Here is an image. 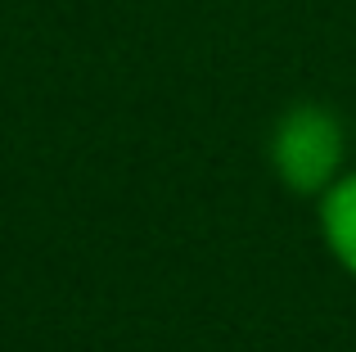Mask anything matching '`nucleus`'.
Listing matches in <instances>:
<instances>
[{"label": "nucleus", "mask_w": 356, "mask_h": 352, "mask_svg": "<svg viewBox=\"0 0 356 352\" xmlns=\"http://www.w3.org/2000/svg\"><path fill=\"white\" fill-rule=\"evenodd\" d=\"M343 159L339 122L321 109H293L275 131V168L293 190H321Z\"/></svg>", "instance_id": "obj_1"}, {"label": "nucleus", "mask_w": 356, "mask_h": 352, "mask_svg": "<svg viewBox=\"0 0 356 352\" xmlns=\"http://www.w3.org/2000/svg\"><path fill=\"white\" fill-rule=\"evenodd\" d=\"M321 221L334 257L356 275V172L343 176L339 185H330V194L321 203Z\"/></svg>", "instance_id": "obj_2"}]
</instances>
